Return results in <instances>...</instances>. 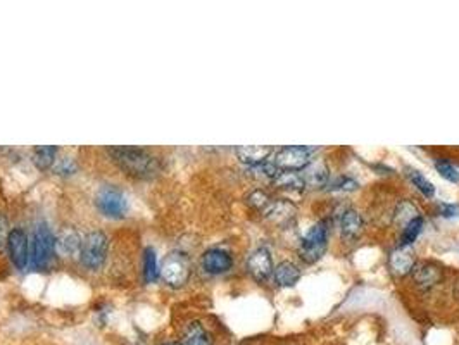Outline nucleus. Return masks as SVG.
Instances as JSON below:
<instances>
[{
	"label": "nucleus",
	"instance_id": "f257e3e1",
	"mask_svg": "<svg viewBox=\"0 0 459 345\" xmlns=\"http://www.w3.org/2000/svg\"><path fill=\"white\" fill-rule=\"evenodd\" d=\"M107 154L121 171L139 180H147L159 172V160L144 147H107Z\"/></svg>",
	"mask_w": 459,
	"mask_h": 345
},
{
	"label": "nucleus",
	"instance_id": "f03ea898",
	"mask_svg": "<svg viewBox=\"0 0 459 345\" xmlns=\"http://www.w3.org/2000/svg\"><path fill=\"white\" fill-rule=\"evenodd\" d=\"M97 211L107 219H123L130 212V202L124 192L116 185H102L95 192Z\"/></svg>",
	"mask_w": 459,
	"mask_h": 345
},
{
	"label": "nucleus",
	"instance_id": "7ed1b4c3",
	"mask_svg": "<svg viewBox=\"0 0 459 345\" xmlns=\"http://www.w3.org/2000/svg\"><path fill=\"white\" fill-rule=\"evenodd\" d=\"M109 252V239L102 230H92L83 236L80 248V263L88 271H99L106 264Z\"/></svg>",
	"mask_w": 459,
	"mask_h": 345
},
{
	"label": "nucleus",
	"instance_id": "20e7f679",
	"mask_svg": "<svg viewBox=\"0 0 459 345\" xmlns=\"http://www.w3.org/2000/svg\"><path fill=\"white\" fill-rule=\"evenodd\" d=\"M326 246H328V226L325 221L314 223L308 228L299 246V258L304 263L313 264L323 258Z\"/></svg>",
	"mask_w": 459,
	"mask_h": 345
},
{
	"label": "nucleus",
	"instance_id": "39448f33",
	"mask_svg": "<svg viewBox=\"0 0 459 345\" xmlns=\"http://www.w3.org/2000/svg\"><path fill=\"white\" fill-rule=\"evenodd\" d=\"M55 252V235L48 228L47 223H40L33 231L31 240V261L30 264L35 270H45L50 263L52 254Z\"/></svg>",
	"mask_w": 459,
	"mask_h": 345
},
{
	"label": "nucleus",
	"instance_id": "423d86ee",
	"mask_svg": "<svg viewBox=\"0 0 459 345\" xmlns=\"http://www.w3.org/2000/svg\"><path fill=\"white\" fill-rule=\"evenodd\" d=\"M314 148L306 146H287L278 148L275 154L276 168L280 171H301L311 164Z\"/></svg>",
	"mask_w": 459,
	"mask_h": 345
},
{
	"label": "nucleus",
	"instance_id": "0eeeda50",
	"mask_svg": "<svg viewBox=\"0 0 459 345\" xmlns=\"http://www.w3.org/2000/svg\"><path fill=\"white\" fill-rule=\"evenodd\" d=\"M161 278L173 288L183 287L190 278V266H188L187 256L176 254V252L166 256V259L163 261V266H161Z\"/></svg>",
	"mask_w": 459,
	"mask_h": 345
},
{
	"label": "nucleus",
	"instance_id": "6e6552de",
	"mask_svg": "<svg viewBox=\"0 0 459 345\" xmlns=\"http://www.w3.org/2000/svg\"><path fill=\"white\" fill-rule=\"evenodd\" d=\"M7 248H9L12 264H14L18 270L23 271L30 266L31 242L30 239H28V234L21 226H16L11 230L9 240H7Z\"/></svg>",
	"mask_w": 459,
	"mask_h": 345
},
{
	"label": "nucleus",
	"instance_id": "1a4fd4ad",
	"mask_svg": "<svg viewBox=\"0 0 459 345\" xmlns=\"http://www.w3.org/2000/svg\"><path fill=\"white\" fill-rule=\"evenodd\" d=\"M233 256L232 252H228L227 248L221 247H212L207 248L204 252L202 258H200V266L202 270L207 273V275L217 276V275H225L233 268Z\"/></svg>",
	"mask_w": 459,
	"mask_h": 345
},
{
	"label": "nucleus",
	"instance_id": "9d476101",
	"mask_svg": "<svg viewBox=\"0 0 459 345\" xmlns=\"http://www.w3.org/2000/svg\"><path fill=\"white\" fill-rule=\"evenodd\" d=\"M273 264L271 252L266 247H257L251 252V256L247 258V271L251 273V276L257 282H266L269 276H273Z\"/></svg>",
	"mask_w": 459,
	"mask_h": 345
},
{
	"label": "nucleus",
	"instance_id": "9b49d317",
	"mask_svg": "<svg viewBox=\"0 0 459 345\" xmlns=\"http://www.w3.org/2000/svg\"><path fill=\"white\" fill-rule=\"evenodd\" d=\"M83 236L76 228L66 226L55 235V252L63 258H72L80 254Z\"/></svg>",
	"mask_w": 459,
	"mask_h": 345
},
{
	"label": "nucleus",
	"instance_id": "f8f14e48",
	"mask_svg": "<svg viewBox=\"0 0 459 345\" xmlns=\"http://www.w3.org/2000/svg\"><path fill=\"white\" fill-rule=\"evenodd\" d=\"M414 283L421 288V290H428V288L435 287L437 283H441L442 280V270L437 264L430 263V261H421V263L414 264L413 271H411Z\"/></svg>",
	"mask_w": 459,
	"mask_h": 345
},
{
	"label": "nucleus",
	"instance_id": "ddd939ff",
	"mask_svg": "<svg viewBox=\"0 0 459 345\" xmlns=\"http://www.w3.org/2000/svg\"><path fill=\"white\" fill-rule=\"evenodd\" d=\"M414 264H416V258H414V252L411 247H402L399 246L390 252L389 256V266L390 271L397 276H406L411 275Z\"/></svg>",
	"mask_w": 459,
	"mask_h": 345
},
{
	"label": "nucleus",
	"instance_id": "4468645a",
	"mask_svg": "<svg viewBox=\"0 0 459 345\" xmlns=\"http://www.w3.org/2000/svg\"><path fill=\"white\" fill-rule=\"evenodd\" d=\"M271 146H245L237 148V158H239L240 163H244L247 168L259 166V164L266 163L269 159V155L273 154Z\"/></svg>",
	"mask_w": 459,
	"mask_h": 345
},
{
	"label": "nucleus",
	"instance_id": "2eb2a0df",
	"mask_svg": "<svg viewBox=\"0 0 459 345\" xmlns=\"http://www.w3.org/2000/svg\"><path fill=\"white\" fill-rule=\"evenodd\" d=\"M181 345H215L212 335L200 321H190L181 333Z\"/></svg>",
	"mask_w": 459,
	"mask_h": 345
},
{
	"label": "nucleus",
	"instance_id": "dca6fc26",
	"mask_svg": "<svg viewBox=\"0 0 459 345\" xmlns=\"http://www.w3.org/2000/svg\"><path fill=\"white\" fill-rule=\"evenodd\" d=\"M301 276V268L296 263H292V261H281L273 270V280H275L276 287L280 288L293 287V285L299 282Z\"/></svg>",
	"mask_w": 459,
	"mask_h": 345
},
{
	"label": "nucleus",
	"instance_id": "f3484780",
	"mask_svg": "<svg viewBox=\"0 0 459 345\" xmlns=\"http://www.w3.org/2000/svg\"><path fill=\"white\" fill-rule=\"evenodd\" d=\"M362 230V218L361 214L352 207L345 209L340 216V235L345 242L357 239Z\"/></svg>",
	"mask_w": 459,
	"mask_h": 345
},
{
	"label": "nucleus",
	"instance_id": "a211bd4d",
	"mask_svg": "<svg viewBox=\"0 0 459 345\" xmlns=\"http://www.w3.org/2000/svg\"><path fill=\"white\" fill-rule=\"evenodd\" d=\"M306 187L309 188H323L328 185L330 180V170L326 166L325 160H316V163H311L308 168H306L304 175Z\"/></svg>",
	"mask_w": 459,
	"mask_h": 345
},
{
	"label": "nucleus",
	"instance_id": "6ab92c4d",
	"mask_svg": "<svg viewBox=\"0 0 459 345\" xmlns=\"http://www.w3.org/2000/svg\"><path fill=\"white\" fill-rule=\"evenodd\" d=\"M58 152L59 148L54 146H38L33 148L31 152V163L35 164V168L38 171H47L52 170L58 160Z\"/></svg>",
	"mask_w": 459,
	"mask_h": 345
},
{
	"label": "nucleus",
	"instance_id": "aec40b11",
	"mask_svg": "<svg viewBox=\"0 0 459 345\" xmlns=\"http://www.w3.org/2000/svg\"><path fill=\"white\" fill-rule=\"evenodd\" d=\"M271 183L276 188H281V190L301 192L306 188L304 176L299 171H280Z\"/></svg>",
	"mask_w": 459,
	"mask_h": 345
},
{
	"label": "nucleus",
	"instance_id": "412c9836",
	"mask_svg": "<svg viewBox=\"0 0 459 345\" xmlns=\"http://www.w3.org/2000/svg\"><path fill=\"white\" fill-rule=\"evenodd\" d=\"M142 273L145 283H156L161 278V268L157 264L156 251L152 247H147L144 251V263H142Z\"/></svg>",
	"mask_w": 459,
	"mask_h": 345
},
{
	"label": "nucleus",
	"instance_id": "4be33fe9",
	"mask_svg": "<svg viewBox=\"0 0 459 345\" xmlns=\"http://www.w3.org/2000/svg\"><path fill=\"white\" fill-rule=\"evenodd\" d=\"M293 211H296V207H293L292 204L287 202V200L280 199V200H271V202L268 204V207L263 211V214L269 219H280V221H284V219L292 218Z\"/></svg>",
	"mask_w": 459,
	"mask_h": 345
},
{
	"label": "nucleus",
	"instance_id": "5701e85b",
	"mask_svg": "<svg viewBox=\"0 0 459 345\" xmlns=\"http://www.w3.org/2000/svg\"><path fill=\"white\" fill-rule=\"evenodd\" d=\"M423 224H425V219L421 216H416L411 221L402 228V235H401V246L402 247H411V243L418 239L423 230Z\"/></svg>",
	"mask_w": 459,
	"mask_h": 345
},
{
	"label": "nucleus",
	"instance_id": "b1692460",
	"mask_svg": "<svg viewBox=\"0 0 459 345\" xmlns=\"http://www.w3.org/2000/svg\"><path fill=\"white\" fill-rule=\"evenodd\" d=\"M408 178H409V182L413 183V185L416 187L418 190H420L426 199L433 197V195H435V185L432 182H430L428 178H426L425 175H423L421 171L408 170Z\"/></svg>",
	"mask_w": 459,
	"mask_h": 345
},
{
	"label": "nucleus",
	"instance_id": "393cba45",
	"mask_svg": "<svg viewBox=\"0 0 459 345\" xmlns=\"http://www.w3.org/2000/svg\"><path fill=\"white\" fill-rule=\"evenodd\" d=\"M435 170L450 183H459V170L447 159H435Z\"/></svg>",
	"mask_w": 459,
	"mask_h": 345
},
{
	"label": "nucleus",
	"instance_id": "a878e982",
	"mask_svg": "<svg viewBox=\"0 0 459 345\" xmlns=\"http://www.w3.org/2000/svg\"><path fill=\"white\" fill-rule=\"evenodd\" d=\"M52 171H54L58 176H64V178H68V176H72L78 172V163H76V160L72 158H60V159L55 160Z\"/></svg>",
	"mask_w": 459,
	"mask_h": 345
},
{
	"label": "nucleus",
	"instance_id": "bb28decb",
	"mask_svg": "<svg viewBox=\"0 0 459 345\" xmlns=\"http://www.w3.org/2000/svg\"><path fill=\"white\" fill-rule=\"evenodd\" d=\"M271 197H269L268 194H266L264 190H261V188H257V190H254L251 192V194H249V197H247V204L249 206H252L254 209H259L261 212H263L266 207H268V204L271 202Z\"/></svg>",
	"mask_w": 459,
	"mask_h": 345
},
{
	"label": "nucleus",
	"instance_id": "cd10ccee",
	"mask_svg": "<svg viewBox=\"0 0 459 345\" xmlns=\"http://www.w3.org/2000/svg\"><path fill=\"white\" fill-rule=\"evenodd\" d=\"M328 187L332 192H354L360 185L350 176H337L333 182L328 183Z\"/></svg>",
	"mask_w": 459,
	"mask_h": 345
},
{
	"label": "nucleus",
	"instance_id": "c85d7f7f",
	"mask_svg": "<svg viewBox=\"0 0 459 345\" xmlns=\"http://www.w3.org/2000/svg\"><path fill=\"white\" fill-rule=\"evenodd\" d=\"M416 216L420 214H418L416 207H414L411 202H402L396 209V221L404 223V226L411 221V219L416 218Z\"/></svg>",
	"mask_w": 459,
	"mask_h": 345
},
{
	"label": "nucleus",
	"instance_id": "c756f323",
	"mask_svg": "<svg viewBox=\"0 0 459 345\" xmlns=\"http://www.w3.org/2000/svg\"><path fill=\"white\" fill-rule=\"evenodd\" d=\"M9 221H7V216L4 212H0V252L7 247V240H9Z\"/></svg>",
	"mask_w": 459,
	"mask_h": 345
},
{
	"label": "nucleus",
	"instance_id": "7c9ffc66",
	"mask_svg": "<svg viewBox=\"0 0 459 345\" xmlns=\"http://www.w3.org/2000/svg\"><path fill=\"white\" fill-rule=\"evenodd\" d=\"M438 214L442 218H454V216H459V206L456 204H438Z\"/></svg>",
	"mask_w": 459,
	"mask_h": 345
},
{
	"label": "nucleus",
	"instance_id": "2f4dec72",
	"mask_svg": "<svg viewBox=\"0 0 459 345\" xmlns=\"http://www.w3.org/2000/svg\"><path fill=\"white\" fill-rule=\"evenodd\" d=\"M161 345H181V342H176V340H171V342H164Z\"/></svg>",
	"mask_w": 459,
	"mask_h": 345
}]
</instances>
